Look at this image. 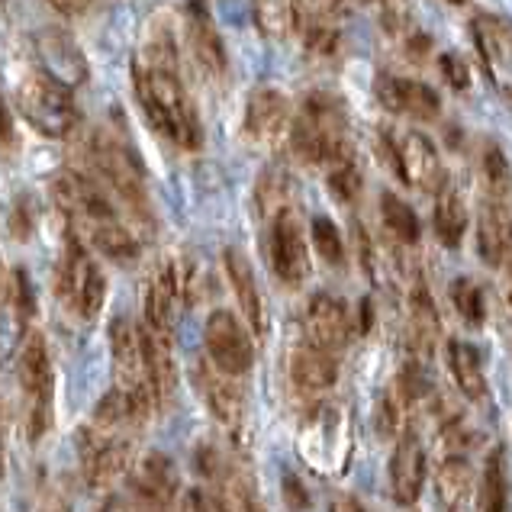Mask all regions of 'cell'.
Returning <instances> with one entry per match:
<instances>
[{
	"label": "cell",
	"mask_w": 512,
	"mask_h": 512,
	"mask_svg": "<svg viewBox=\"0 0 512 512\" xmlns=\"http://www.w3.org/2000/svg\"><path fill=\"white\" fill-rule=\"evenodd\" d=\"M133 91L158 136H165L178 149H200L203 129L181 84L178 46L168 29H158L139 49L133 62Z\"/></svg>",
	"instance_id": "obj_1"
},
{
	"label": "cell",
	"mask_w": 512,
	"mask_h": 512,
	"mask_svg": "<svg viewBox=\"0 0 512 512\" xmlns=\"http://www.w3.org/2000/svg\"><path fill=\"white\" fill-rule=\"evenodd\" d=\"M52 197L65 216L71 236H78L84 245L97 248L100 255L120 261V265L139 258L136 232L123 223L116 203L97 181H91L78 168H68L52 181Z\"/></svg>",
	"instance_id": "obj_2"
},
{
	"label": "cell",
	"mask_w": 512,
	"mask_h": 512,
	"mask_svg": "<svg viewBox=\"0 0 512 512\" xmlns=\"http://www.w3.org/2000/svg\"><path fill=\"white\" fill-rule=\"evenodd\" d=\"M78 171L113 194L123 203L126 213L136 219V226L152 232V210L149 194H145V178L139 168V158L129 152V145L113 139L110 133H87L78 142Z\"/></svg>",
	"instance_id": "obj_3"
},
{
	"label": "cell",
	"mask_w": 512,
	"mask_h": 512,
	"mask_svg": "<svg viewBox=\"0 0 512 512\" xmlns=\"http://www.w3.org/2000/svg\"><path fill=\"white\" fill-rule=\"evenodd\" d=\"M290 149L306 165L332 168L339 162H348L351 145H348V123L345 110L329 94H313L303 100L300 116L290 123Z\"/></svg>",
	"instance_id": "obj_4"
},
{
	"label": "cell",
	"mask_w": 512,
	"mask_h": 512,
	"mask_svg": "<svg viewBox=\"0 0 512 512\" xmlns=\"http://www.w3.org/2000/svg\"><path fill=\"white\" fill-rule=\"evenodd\" d=\"M13 100H17V110L23 120L46 139H68L81 123L71 91H65L62 84L46 78L42 71L39 75L20 78L17 87H13Z\"/></svg>",
	"instance_id": "obj_5"
},
{
	"label": "cell",
	"mask_w": 512,
	"mask_h": 512,
	"mask_svg": "<svg viewBox=\"0 0 512 512\" xmlns=\"http://www.w3.org/2000/svg\"><path fill=\"white\" fill-rule=\"evenodd\" d=\"M20 387L26 400V432L29 442H42L46 432L52 429L55 416V371H52V355L49 345L39 332L26 335L20 345Z\"/></svg>",
	"instance_id": "obj_6"
},
{
	"label": "cell",
	"mask_w": 512,
	"mask_h": 512,
	"mask_svg": "<svg viewBox=\"0 0 512 512\" xmlns=\"http://www.w3.org/2000/svg\"><path fill=\"white\" fill-rule=\"evenodd\" d=\"M55 294L78 319H94L100 310H104L107 277L78 236H68L65 255L58 261Z\"/></svg>",
	"instance_id": "obj_7"
},
{
	"label": "cell",
	"mask_w": 512,
	"mask_h": 512,
	"mask_svg": "<svg viewBox=\"0 0 512 512\" xmlns=\"http://www.w3.org/2000/svg\"><path fill=\"white\" fill-rule=\"evenodd\" d=\"M351 435L345 413L332 403L313 406L300 429V451L319 474H339L348 461Z\"/></svg>",
	"instance_id": "obj_8"
},
{
	"label": "cell",
	"mask_w": 512,
	"mask_h": 512,
	"mask_svg": "<svg viewBox=\"0 0 512 512\" xmlns=\"http://www.w3.org/2000/svg\"><path fill=\"white\" fill-rule=\"evenodd\" d=\"M110 351H113L116 377H120V384H116V387L126 393L129 409H133V419H136V426H139V422H145V416H149L155 397H152L149 377H145L139 326L129 323L126 316L113 319V326H110Z\"/></svg>",
	"instance_id": "obj_9"
},
{
	"label": "cell",
	"mask_w": 512,
	"mask_h": 512,
	"mask_svg": "<svg viewBox=\"0 0 512 512\" xmlns=\"http://www.w3.org/2000/svg\"><path fill=\"white\" fill-rule=\"evenodd\" d=\"M194 300V271L184 261H165L145 281V326L171 335L184 306Z\"/></svg>",
	"instance_id": "obj_10"
},
{
	"label": "cell",
	"mask_w": 512,
	"mask_h": 512,
	"mask_svg": "<svg viewBox=\"0 0 512 512\" xmlns=\"http://www.w3.org/2000/svg\"><path fill=\"white\" fill-rule=\"evenodd\" d=\"M203 345H207V358L216 371H223L229 377H242L252 371L255 364L252 335H248V329L229 310L210 313L207 329H203Z\"/></svg>",
	"instance_id": "obj_11"
},
{
	"label": "cell",
	"mask_w": 512,
	"mask_h": 512,
	"mask_svg": "<svg viewBox=\"0 0 512 512\" xmlns=\"http://www.w3.org/2000/svg\"><path fill=\"white\" fill-rule=\"evenodd\" d=\"M390 162L409 187L429 190V194H438L445 187L442 155H438L435 142L416 133V129H406V133H397L390 139Z\"/></svg>",
	"instance_id": "obj_12"
},
{
	"label": "cell",
	"mask_w": 512,
	"mask_h": 512,
	"mask_svg": "<svg viewBox=\"0 0 512 512\" xmlns=\"http://www.w3.org/2000/svg\"><path fill=\"white\" fill-rule=\"evenodd\" d=\"M36 313V297L29 290L26 274L7 271L0 265V361H7L13 351H20L26 339L29 316Z\"/></svg>",
	"instance_id": "obj_13"
},
{
	"label": "cell",
	"mask_w": 512,
	"mask_h": 512,
	"mask_svg": "<svg viewBox=\"0 0 512 512\" xmlns=\"http://www.w3.org/2000/svg\"><path fill=\"white\" fill-rule=\"evenodd\" d=\"M33 52H36L42 75L52 78L55 84H62L65 91H75V87L87 84V75H91V71H87V58L78 49V42L68 33H62V29H55V26L39 29L33 36Z\"/></svg>",
	"instance_id": "obj_14"
},
{
	"label": "cell",
	"mask_w": 512,
	"mask_h": 512,
	"mask_svg": "<svg viewBox=\"0 0 512 512\" xmlns=\"http://www.w3.org/2000/svg\"><path fill=\"white\" fill-rule=\"evenodd\" d=\"M268 255H271L274 274L281 277L287 287H300L306 277H310V248H306L297 210H284L281 216L271 219Z\"/></svg>",
	"instance_id": "obj_15"
},
{
	"label": "cell",
	"mask_w": 512,
	"mask_h": 512,
	"mask_svg": "<svg viewBox=\"0 0 512 512\" xmlns=\"http://www.w3.org/2000/svg\"><path fill=\"white\" fill-rule=\"evenodd\" d=\"M471 33L490 81L512 94V20L500 13H477L471 20Z\"/></svg>",
	"instance_id": "obj_16"
},
{
	"label": "cell",
	"mask_w": 512,
	"mask_h": 512,
	"mask_svg": "<svg viewBox=\"0 0 512 512\" xmlns=\"http://www.w3.org/2000/svg\"><path fill=\"white\" fill-rule=\"evenodd\" d=\"M351 326L355 323H351L348 306L332 294L310 297V303H306V310H303V339L316 348L329 351L335 358H339L342 348L348 345Z\"/></svg>",
	"instance_id": "obj_17"
},
{
	"label": "cell",
	"mask_w": 512,
	"mask_h": 512,
	"mask_svg": "<svg viewBox=\"0 0 512 512\" xmlns=\"http://www.w3.org/2000/svg\"><path fill=\"white\" fill-rule=\"evenodd\" d=\"M81 461L91 487H107L133 467V442L126 435H104L94 429L81 432Z\"/></svg>",
	"instance_id": "obj_18"
},
{
	"label": "cell",
	"mask_w": 512,
	"mask_h": 512,
	"mask_svg": "<svg viewBox=\"0 0 512 512\" xmlns=\"http://www.w3.org/2000/svg\"><path fill=\"white\" fill-rule=\"evenodd\" d=\"M294 110L290 100L274 87H255L245 100V136L258 145H274L290 136Z\"/></svg>",
	"instance_id": "obj_19"
},
{
	"label": "cell",
	"mask_w": 512,
	"mask_h": 512,
	"mask_svg": "<svg viewBox=\"0 0 512 512\" xmlns=\"http://www.w3.org/2000/svg\"><path fill=\"white\" fill-rule=\"evenodd\" d=\"M377 100L390 113L406 116V120H435L442 110V97H438L429 84L400 78V75H377L374 81Z\"/></svg>",
	"instance_id": "obj_20"
},
{
	"label": "cell",
	"mask_w": 512,
	"mask_h": 512,
	"mask_svg": "<svg viewBox=\"0 0 512 512\" xmlns=\"http://www.w3.org/2000/svg\"><path fill=\"white\" fill-rule=\"evenodd\" d=\"M422 487H426V448L413 429H406L390 458V493L397 506H416Z\"/></svg>",
	"instance_id": "obj_21"
},
{
	"label": "cell",
	"mask_w": 512,
	"mask_h": 512,
	"mask_svg": "<svg viewBox=\"0 0 512 512\" xmlns=\"http://www.w3.org/2000/svg\"><path fill=\"white\" fill-rule=\"evenodd\" d=\"M197 387H200L203 403H207L213 419L232 438H239L242 426H245V397H242V390L232 384V377L223 374V371H216L213 364H200V368H197Z\"/></svg>",
	"instance_id": "obj_22"
},
{
	"label": "cell",
	"mask_w": 512,
	"mask_h": 512,
	"mask_svg": "<svg viewBox=\"0 0 512 512\" xmlns=\"http://www.w3.org/2000/svg\"><path fill=\"white\" fill-rule=\"evenodd\" d=\"M184 39H187V52L203 78L216 81L226 75V46L219 39L213 20L207 17V10L190 7L184 13Z\"/></svg>",
	"instance_id": "obj_23"
},
{
	"label": "cell",
	"mask_w": 512,
	"mask_h": 512,
	"mask_svg": "<svg viewBox=\"0 0 512 512\" xmlns=\"http://www.w3.org/2000/svg\"><path fill=\"white\" fill-rule=\"evenodd\" d=\"M477 252L490 268H503L512 258V213L506 197L487 194L477 223Z\"/></svg>",
	"instance_id": "obj_24"
},
{
	"label": "cell",
	"mask_w": 512,
	"mask_h": 512,
	"mask_svg": "<svg viewBox=\"0 0 512 512\" xmlns=\"http://www.w3.org/2000/svg\"><path fill=\"white\" fill-rule=\"evenodd\" d=\"M223 265H226V277L232 284V294H236V300H239V310L245 316L248 329H252V335H258V339H265L268 310H265V300H261L252 265H248V258L239 252V248H226Z\"/></svg>",
	"instance_id": "obj_25"
},
{
	"label": "cell",
	"mask_w": 512,
	"mask_h": 512,
	"mask_svg": "<svg viewBox=\"0 0 512 512\" xmlns=\"http://www.w3.org/2000/svg\"><path fill=\"white\" fill-rule=\"evenodd\" d=\"M142 335V358H145V377H149L155 403H168L174 387H178V364H174L171 335H162L149 326H139Z\"/></svg>",
	"instance_id": "obj_26"
},
{
	"label": "cell",
	"mask_w": 512,
	"mask_h": 512,
	"mask_svg": "<svg viewBox=\"0 0 512 512\" xmlns=\"http://www.w3.org/2000/svg\"><path fill=\"white\" fill-rule=\"evenodd\" d=\"M133 474V490L155 506H165L178 493V467L162 451H145V455L129 467Z\"/></svg>",
	"instance_id": "obj_27"
},
{
	"label": "cell",
	"mask_w": 512,
	"mask_h": 512,
	"mask_svg": "<svg viewBox=\"0 0 512 512\" xmlns=\"http://www.w3.org/2000/svg\"><path fill=\"white\" fill-rule=\"evenodd\" d=\"M339 377V358L329 355V351L316 348L310 342H300L290 355V380L297 384L303 393H323L335 384Z\"/></svg>",
	"instance_id": "obj_28"
},
{
	"label": "cell",
	"mask_w": 512,
	"mask_h": 512,
	"mask_svg": "<svg viewBox=\"0 0 512 512\" xmlns=\"http://www.w3.org/2000/svg\"><path fill=\"white\" fill-rule=\"evenodd\" d=\"M435 493L448 512H467L477 500V474L461 455H451L442 461L435 474Z\"/></svg>",
	"instance_id": "obj_29"
},
{
	"label": "cell",
	"mask_w": 512,
	"mask_h": 512,
	"mask_svg": "<svg viewBox=\"0 0 512 512\" xmlns=\"http://www.w3.org/2000/svg\"><path fill=\"white\" fill-rule=\"evenodd\" d=\"M406 303H409V345H413L416 358L432 355V348L438 342V313H435L429 287L422 284L419 277L413 281V287H409Z\"/></svg>",
	"instance_id": "obj_30"
},
{
	"label": "cell",
	"mask_w": 512,
	"mask_h": 512,
	"mask_svg": "<svg viewBox=\"0 0 512 512\" xmlns=\"http://www.w3.org/2000/svg\"><path fill=\"white\" fill-rule=\"evenodd\" d=\"M448 368L467 400L474 403L487 400V371H484V355H480L477 345H467L458 339L448 342Z\"/></svg>",
	"instance_id": "obj_31"
},
{
	"label": "cell",
	"mask_w": 512,
	"mask_h": 512,
	"mask_svg": "<svg viewBox=\"0 0 512 512\" xmlns=\"http://www.w3.org/2000/svg\"><path fill=\"white\" fill-rule=\"evenodd\" d=\"M432 229H435L438 242H442L445 248H458L461 239H464V232H467V207H464V197L448 181L435 194Z\"/></svg>",
	"instance_id": "obj_32"
},
{
	"label": "cell",
	"mask_w": 512,
	"mask_h": 512,
	"mask_svg": "<svg viewBox=\"0 0 512 512\" xmlns=\"http://www.w3.org/2000/svg\"><path fill=\"white\" fill-rule=\"evenodd\" d=\"M252 17L261 36L287 39L300 26V0H252Z\"/></svg>",
	"instance_id": "obj_33"
},
{
	"label": "cell",
	"mask_w": 512,
	"mask_h": 512,
	"mask_svg": "<svg viewBox=\"0 0 512 512\" xmlns=\"http://www.w3.org/2000/svg\"><path fill=\"white\" fill-rule=\"evenodd\" d=\"M509 503V480L503 451L496 448L487 455L484 474H480V512H506Z\"/></svg>",
	"instance_id": "obj_34"
},
{
	"label": "cell",
	"mask_w": 512,
	"mask_h": 512,
	"mask_svg": "<svg viewBox=\"0 0 512 512\" xmlns=\"http://www.w3.org/2000/svg\"><path fill=\"white\" fill-rule=\"evenodd\" d=\"M380 219H384V229L400 245H416L419 236H422L419 216L397 194H384V197H380Z\"/></svg>",
	"instance_id": "obj_35"
},
{
	"label": "cell",
	"mask_w": 512,
	"mask_h": 512,
	"mask_svg": "<svg viewBox=\"0 0 512 512\" xmlns=\"http://www.w3.org/2000/svg\"><path fill=\"white\" fill-rule=\"evenodd\" d=\"M294 184H290V178L281 171V168H268L265 174H261V181H258V210H261V216L271 219L274 216H281L284 210H294L290 207V190Z\"/></svg>",
	"instance_id": "obj_36"
},
{
	"label": "cell",
	"mask_w": 512,
	"mask_h": 512,
	"mask_svg": "<svg viewBox=\"0 0 512 512\" xmlns=\"http://www.w3.org/2000/svg\"><path fill=\"white\" fill-rule=\"evenodd\" d=\"M451 303H455L458 316L464 319L471 329H480L487 319V303H484V290H480L477 281L471 277H458L455 284H451Z\"/></svg>",
	"instance_id": "obj_37"
},
{
	"label": "cell",
	"mask_w": 512,
	"mask_h": 512,
	"mask_svg": "<svg viewBox=\"0 0 512 512\" xmlns=\"http://www.w3.org/2000/svg\"><path fill=\"white\" fill-rule=\"evenodd\" d=\"M310 236H313V248L319 252V258L326 261V265H342V261H345V242H342L339 226H335L329 216H316L313 219Z\"/></svg>",
	"instance_id": "obj_38"
},
{
	"label": "cell",
	"mask_w": 512,
	"mask_h": 512,
	"mask_svg": "<svg viewBox=\"0 0 512 512\" xmlns=\"http://www.w3.org/2000/svg\"><path fill=\"white\" fill-rule=\"evenodd\" d=\"M329 187H332V194L351 203V200H358L361 194V171L355 165V158H348V162H339V165H332L329 168Z\"/></svg>",
	"instance_id": "obj_39"
},
{
	"label": "cell",
	"mask_w": 512,
	"mask_h": 512,
	"mask_svg": "<svg viewBox=\"0 0 512 512\" xmlns=\"http://www.w3.org/2000/svg\"><path fill=\"white\" fill-rule=\"evenodd\" d=\"M484 184H487V194H496V197L509 194V165H506V155L496 149V145H490L484 155Z\"/></svg>",
	"instance_id": "obj_40"
},
{
	"label": "cell",
	"mask_w": 512,
	"mask_h": 512,
	"mask_svg": "<svg viewBox=\"0 0 512 512\" xmlns=\"http://www.w3.org/2000/svg\"><path fill=\"white\" fill-rule=\"evenodd\" d=\"M438 68H442V78L451 87H458V91H467V84H471V71H467L464 58H458V55H442V58H438Z\"/></svg>",
	"instance_id": "obj_41"
},
{
	"label": "cell",
	"mask_w": 512,
	"mask_h": 512,
	"mask_svg": "<svg viewBox=\"0 0 512 512\" xmlns=\"http://www.w3.org/2000/svg\"><path fill=\"white\" fill-rule=\"evenodd\" d=\"M342 4L345 0H300V17L306 13L310 20H332V13Z\"/></svg>",
	"instance_id": "obj_42"
},
{
	"label": "cell",
	"mask_w": 512,
	"mask_h": 512,
	"mask_svg": "<svg viewBox=\"0 0 512 512\" xmlns=\"http://www.w3.org/2000/svg\"><path fill=\"white\" fill-rule=\"evenodd\" d=\"M284 496H287V503L294 506V509H306V506H310V493L303 490V484H300L294 474L284 477Z\"/></svg>",
	"instance_id": "obj_43"
},
{
	"label": "cell",
	"mask_w": 512,
	"mask_h": 512,
	"mask_svg": "<svg viewBox=\"0 0 512 512\" xmlns=\"http://www.w3.org/2000/svg\"><path fill=\"white\" fill-rule=\"evenodd\" d=\"M46 4L62 13V17H84L91 0H46Z\"/></svg>",
	"instance_id": "obj_44"
},
{
	"label": "cell",
	"mask_w": 512,
	"mask_h": 512,
	"mask_svg": "<svg viewBox=\"0 0 512 512\" xmlns=\"http://www.w3.org/2000/svg\"><path fill=\"white\" fill-rule=\"evenodd\" d=\"M13 139V120H10V110L4 104V97H0V145Z\"/></svg>",
	"instance_id": "obj_45"
},
{
	"label": "cell",
	"mask_w": 512,
	"mask_h": 512,
	"mask_svg": "<svg viewBox=\"0 0 512 512\" xmlns=\"http://www.w3.org/2000/svg\"><path fill=\"white\" fill-rule=\"evenodd\" d=\"M332 512H368V509H364L361 503H355V500H335Z\"/></svg>",
	"instance_id": "obj_46"
},
{
	"label": "cell",
	"mask_w": 512,
	"mask_h": 512,
	"mask_svg": "<svg viewBox=\"0 0 512 512\" xmlns=\"http://www.w3.org/2000/svg\"><path fill=\"white\" fill-rule=\"evenodd\" d=\"M100 512H123V506H120V503H107Z\"/></svg>",
	"instance_id": "obj_47"
},
{
	"label": "cell",
	"mask_w": 512,
	"mask_h": 512,
	"mask_svg": "<svg viewBox=\"0 0 512 512\" xmlns=\"http://www.w3.org/2000/svg\"><path fill=\"white\" fill-rule=\"evenodd\" d=\"M4 467H7L4 464V438H0V477H4Z\"/></svg>",
	"instance_id": "obj_48"
},
{
	"label": "cell",
	"mask_w": 512,
	"mask_h": 512,
	"mask_svg": "<svg viewBox=\"0 0 512 512\" xmlns=\"http://www.w3.org/2000/svg\"><path fill=\"white\" fill-rule=\"evenodd\" d=\"M509 303H512V265H509Z\"/></svg>",
	"instance_id": "obj_49"
},
{
	"label": "cell",
	"mask_w": 512,
	"mask_h": 512,
	"mask_svg": "<svg viewBox=\"0 0 512 512\" xmlns=\"http://www.w3.org/2000/svg\"><path fill=\"white\" fill-rule=\"evenodd\" d=\"M448 4H464V0H448Z\"/></svg>",
	"instance_id": "obj_50"
}]
</instances>
